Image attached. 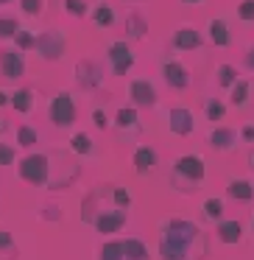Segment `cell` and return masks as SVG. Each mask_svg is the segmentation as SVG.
Segmentation results:
<instances>
[{"label": "cell", "instance_id": "1", "mask_svg": "<svg viewBox=\"0 0 254 260\" xmlns=\"http://www.w3.org/2000/svg\"><path fill=\"white\" fill-rule=\"evenodd\" d=\"M134 204L126 187L120 185H98L87 193V199L81 202V221L90 226H95L103 235H112V232L123 230L126 221H129V210Z\"/></svg>", "mask_w": 254, "mask_h": 260}, {"label": "cell", "instance_id": "42", "mask_svg": "<svg viewBox=\"0 0 254 260\" xmlns=\"http://www.w3.org/2000/svg\"><path fill=\"white\" fill-rule=\"evenodd\" d=\"M182 3H187V6H198V3H204V0H182Z\"/></svg>", "mask_w": 254, "mask_h": 260}, {"label": "cell", "instance_id": "19", "mask_svg": "<svg viewBox=\"0 0 254 260\" xmlns=\"http://www.w3.org/2000/svg\"><path fill=\"white\" fill-rule=\"evenodd\" d=\"M215 230H218V238L224 243H240L243 241V224L240 221H235V218H224L221 224H215Z\"/></svg>", "mask_w": 254, "mask_h": 260}, {"label": "cell", "instance_id": "44", "mask_svg": "<svg viewBox=\"0 0 254 260\" xmlns=\"http://www.w3.org/2000/svg\"><path fill=\"white\" fill-rule=\"evenodd\" d=\"M3 3H12V0H0V6H3Z\"/></svg>", "mask_w": 254, "mask_h": 260}, {"label": "cell", "instance_id": "35", "mask_svg": "<svg viewBox=\"0 0 254 260\" xmlns=\"http://www.w3.org/2000/svg\"><path fill=\"white\" fill-rule=\"evenodd\" d=\"M237 17L243 23H254V0H240L237 3Z\"/></svg>", "mask_w": 254, "mask_h": 260}, {"label": "cell", "instance_id": "31", "mask_svg": "<svg viewBox=\"0 0 254 260\" xmlns=\"http://www.w3.org/2000/svg\"><path fill=\"white\" fill-rule=\"evenodd\" d=\"M23 28L17 17H0V40H14V34Z\"/></svg>", "mask_w": 254, "mask_h": 260}, {"label": "cell", "instance_id": "9", "mask_svg": "<svg viewBox=\"0 0 254 260\" xmlns=\"http://www.w3.org/2000/svg\"><path fill=\"white\" fill-rule=\"evenodd\" d=\"M112 126L120 140H134V137L142 135V123H140V115H137L134 107H120Z\"/></svg>", "mask_w": 254, "mask_h": 260}, {"label": "cell", "instance_id": "23", "mask_svg": "<svg viewBox=\"0 0 254 260\" xmlns=\"http://www.w3.org/2000/svg\"><path fill=\"white\" fill-rule=\"evenodd\" d=\"M126 34H129V40H146V34H148V23H146V17L142 14H137V12H131L129 17H126Z\"/></svg>", "mask_w": 254, "mask_h": 260}, {"label": "cell", "instance_id": "18", "mask_svg": "<svg viewBox=\"0 0 254 260\" xmlns=\"http://www.w3.org/2000/svg\"><path fill=\"white\" fill-rule=\"evenodd\" d=\"M207 31H209V42H212V45H218V48H229L232 45L229 23H226L224 17H212L209 25H207Z\"/></svg>", "mask_w": 254, "mask_h": 260}, {"label": "cell", "instance_id": "22", "mask_svg": "<svg viewBox=\"0 0 254 260\" xmlns=\"http://www.w3.org/2000/svg\"><path fill=\"white\" fill-rule=\"evenodd\" d=\"M90 17H92V23H95L98 28H112L115 25V9L109 6L106 0H101L95 9H90Z\"/></svg>", "mask_w": 254, "mask_h": 260}, {"label": "cell", "instance_id": "15", "mask_svg": "<svg viewBox=\"0 0 254 260\" xmlns=\"http://www.w3.org/2000/svg\"><path fill=\"white\" fill-rule=\"evenodd\" d=\"M204 45V40H201V34H198L193 25H182L179 31L173 34V40H170V48L173 51H198V48Z\"/></svg>", "mask_w": 254, "mask_h": 260}, {"label": "cell", "instance_id": "40", "mask_svg": "<svg viewBox=\"0 0 254 260\" xmlns=\"http://www.w3.org/2000/svg\"><path fill=\"white\" fill-rule=\"evenodd\" d=\"M6 104H12V95H6V92L0 90V107H6Z\"/></svg>", "mask_w": 254, "mask_h": 260}, {"label": "cell", "instance_id": "32", "mask_svg": "<svg viewBox=\"0 0 254 260\" xmlns=\"http://www.w3.org/2000/svg\"><path fill=\"white\" fill-rule=\"evenodd\" d=\"M34 40H37V37L31 34L28 28H20L17 34H14V45H17V51H20V53L31 51V48H34Z\"/></svg>", "mask_w": 254, "mask_h": 260}, {"label": "cell", "instance_id": "41", "mask_svg": "<svg viewBox=\"0 0 254 260\" xmlns=\"http://www.w3.org/2000/svg\"><path fill=\"white\" fill-rule=\"evenodd\" d=\"M9 129V123H6V118H0V135H3V132Z\"/></svg>", "mask_w": 254, "mask_h": 260}, {"label": "cell", "instance_id": "45", "mask_svg": "<svg viewBox=\"0 0 254 260\" xmlns=\"http://www.w3.org/2000/svg\"><path fill=\"white\" fill-rule=\"evenodd\" d=\"M251 226H254V215H251Z\"/></svg>", "mask_w": 254, "mask_h": 260}, {"label": "cell", "instance_id": "16", "mask_svg": "<svg viewBox=\"0 0 254 260\" xmlns=\"http://www.w3.org/2000/svg\"><path fill=\"white\" fill-rule=\"evenodd\" d=\"M240 143V135H237L235 129H229V126H218V129L209 132V146L215 148V151H235V146Z\"/></svg>", "mask_w": 254, "mask_h": 260}, {"label": "cell", "instance_id": "28", "mask_svg": "<svg viewBox=\"0 0 254 260\" xmlns=\"http://www.w3.org/2000/svg\"><path fill=\"white\" fill-rule=\"evenodd\" d=\"M204 115H207V120L218 123V120L226 118V104L221 101V98H207V101H204Z\"/></svg>", "mask_w": 254, "mask_h": 260}, {"label": "cell", "instance_id": "38", "mask_svg": "<svg viewBox=\"0 0 254 260\" xmlns=\"http://www.w3.org/2000/svg\"><path fill=\"white\" fill-rule=\"evenodd\" d=\"M243 64H246L248 70L254 73V45H248V51H246V56H243Z\"/></svg>", "mask_w": 254, "mask_h": 260}, {"label": "cell", "instance_id": "37", "mask_svg": "<svg viewBox=\"0 0 254 260\" xmlns=\"http://www.w3.org/2000/svg\"><path fill=\"white\" fill-rule=\"evenodd\" d=\"M92 123H95L98 129H106V126H109V115L103 112L101 107H98V109H92Z\"/></svg>", "mask_w": 254, "mask_h": 260}, {"label": "cell", "instance_id": "6", "mask_svg": "<svg viewBox=\"0 0 254 260\" xmlns=\"http://www.w3.org/2000/svg\"><path fill=\"white\" fill-rule=\"evenodd\" d=\"M64 48H67V37H64V31H59V28H48V31H42V34H37V40H34V51L40 53L45 62L62 59Z\"/></svg>", "mask_w": 254, "mask_h": 260}, {"label": "cell", "instance_id": "4", "mask_svg": "<svg viewBox=\"0 0 254 260\" xmlns=\"http://www.w3.org/2000/svg\"><path fill=\"white\" fill-rule=\"evenodd\" d=\"M98 260H151V254L140 238H118L103 243Z\"/></svg>", "mask_w": 254, "mask_h": 260}, {"label": "cell", "instance_id": "33", "mask_svg": "<svg viewBox=\"0 0 254 260\" xmlns=\"http://www.w3.org/2000/svg\"><path fill=\"white\" fill-rule=\"evenodd\" d=\"M20 9L25 17H40L45 12V0H20Z\"/></svg>", "mask_w": 254, "mask_h": 260}, {"label": "cell", "instance_id": "5", "mask_svg": "<svg viewBox=\"0 0 254 260\" xmlns=\"http://www.w3.org/2000/svg\"><path fill=\"white\" fill-rule=\"evenodd\" d=\"M17 174L23 182H28L34 187H48V179H51V151L23 157L17 162Z\"/></svg>", "mask_w": 254, "mask_h": 260}, {"label": "cell", "instance_id": "11", "mask_svg": "<svg viewBox=\"0 0 254 260\" xmlns=\"http://www.w3.org/2000/svg\"><path fill=\"white\" fill-rule=\"evenodd\" d=\"M25 76V56L20 51L0 48V81H17Z\"/></svg>", "mask_w": 254, "mask_h": 260}, {"label": "cell", "instance_id": "2", "mask_svg": "<svg viewBox=\"0 0 254 260\" xmlns=\"http://www.w3.org/2000/svg\"><path fill=\"white\" fill-rule=\"evenodd\" d=\"M209 252L207 232L187 218H168L159 226V260H204Z\"/></svg>", "mask_w": 254, "mask_h": 260}, {"label": "cell", "instance_id": "12", "mask_svg": "<svg viewBox=\"0 0 254 260\" xmlns=\"http://www.w3.org/2000/svg\"><path fill=\"white\" fill-rule=\"evenodd\" d=\"M162 76H165V84H168L170 90H187L190 81H193L190 79V70H187L179 59H173V56L162 59Z\"/></svg>", "mask_w": 254, "mask_h": 260}, {"label": "cell", "instance_id": "29", "mask_svg": "<svg viewBox=\"0 0 254 260\" xmlns=\"http://www.w3.org/2000/svg\"><path fill=\"white\" fill-rule=\"evenodd\" d=\"M0 260H17V243L9 230H0Z\"/></svg>", "mask_w": 254, "mask_h": 260}, {"label": "cell", "instance_id": "17", "mask_svg": "<svg viewBox=\"0 0 254 260\" xmlns=\"http://www.w3.org/2000/svg\"><path fill=\"white\" fill-rule=\"evenodd\" d=\"M157 162H159V157L151 146H137V151H134V171L137 174L140 176L154 174V171H157Z\"/></svg>", "mask_w": 254, "mask_h": 260}, {"label": "cell", "instance_id": "39", "mask_svg": "<svg viewBox=\"0 0 254 260\" xmlns=\"http://www.w3.org/2000/svg\"><path fill=\"white\" fill-rule=\"evenodd\" d=\"M240 140L254 143V126H243V129H240Z\"/></svg>", "mask_w": 254, "mask_h": 260}, {"label": "cell", "instance_id": "7", "mask_svg": "<svg viewBox=\"0 0 254 260\" xmlns=\"http://www.w3.org/2000/svg\"><path fill=\"white\" fill-rule=\"evenodd\" d=\"M48 118L56 129H70L76 123V101L70 92H56L48 107Z\"/></svg>", "mask_w": 254, "mask_h": 260}, {"label": "cell", "instance_id": "24", "mask_svg": "<svg viewBox=\"0 0 254 260\" xmlns=\"http://www.w3.org/2000/svg\"><path fill=\"white\" fill-rule=\"evenodd\" d=\"M70 148H73L76 154H81V157H95V143H92V137L84 135V132H76V135L70 137Z\"/></svg>", "mask_w": 254, "mask_h": 260}, {"label": "cell", "instance_id": "20", "mask_svg": "<svg viewBox=\"0 0 254 260\" xmlns=\"http://www.w3.org/2000/svg\"><path fill=\"white\" fill-rule=\"evenodd\" d=\"M12 107L17 109L20 115H31L37 107V95L34 90H28V87H20L17 92H12Z\"/></svg>", "mask_w": 254, "mask_h": 260}, {"label": "cell", "instance_id": "21", "mask_svg": "<svg viewBox=\"0 0 254 260\" xmlns=\"http://www.w3.org/2000/svg\"><path fill=\"white\" fill-rule=\"evenodd\" d=\"M226 193L237 202H251L254 199V182L251 179H229L226 185Z\"/></svg>", "mask_w": 254, "mask_h": 260}, {"label": "cell", "instance_id": "34", "mask_svg": "<svg viewBox=\"0 0 254 260\" xmlns=\"http://www.w3.org/2000/svg\"><path fill=\"white\" fill-rule=\"evenodd\" d=\"M64 9H67L70 17H84V14L90 12L87 0H64Z\"/></svg>", "mask_w": 254, "mask_h": 260}, {"label": "cell", "instance_id": "36", "mask_svg": "<svg viewBox=\"0 0 254 260\" xmlns=\"http://www.w3.org/2000/svg\"><path fill=\"white\" fill-rule=\"evenodd\" d=\"M14 157H17L14 146H9V143H0V168H6V165H12V162H14Z\"/></svg>", "mask_w": 254, "mask_h": 260}, {"label": "cell", "instance_id": "27", "mask_svg": "<svg viewBox=\"0 0 254 260\" xmlns=\"http://www.w3.org/2000/svg\"><path fill=\"white\" fill-rule=\"evenodd\" d=\"M215 79H218V87H235L240 81V73H237L235 64H218Z\"/></svg>", "mask_w": 254, "mask_h": 260}, {"label": "cell", "instance_id": "3", "mask_svg": "<svg viewBox=\"0 0 254 260\" xmlns=\"http://www.w3.org/2000/svg\"><path fill=\"white\" fill-rule=\"evenodd\" d=\"M204 179H207V165H204V157H198V154L179 157L170 168V187L179 193H198Z\"/></svg>", "mask_w": 254, "mask_h": 260}, {"label": "cell", "instance_id": "10", "mask_svg": "<svg viewBox=\"0 0 254 260\" xmlns=\"http://www.w3.org/2000/svg\"><path fill=\"white\" fill-rule=\"evenodd\" d=\"M103 68L98 62H92V59H81V62H76V81H79L81 90L92 92L98 90V87L103 84Z\"/></svg>", "mask_w": 254, "mask_h": 260}, {"label": "cell", "instance_id": "13", "mask_svg": "<svg viewBox=\"0 0 254 260\" xmlns=\"http://www.w3.org/2000/svg\"><path fill=\"white\" fill-rule=\"evenodd\" d=\"M129 98L134 104V109L137 107H157V101H159L157 87L148 79H131L129 81Z\"/></svg>", "mask_w": 254, "mask_h": 260}, {"label": "cell", "instance_id": "8", "mask_svg": "<svg viewBox=\"0 0 254 260\" xmlns=\"http://www.w3.org/2000/svg\"><path fill=\"white\" fill-rule=\"evenodd\" d=\"M106 59L109 68H112V76H126L131 68H134V51H131L129 40H115L112 45L106 48Z\"/></svg>", "mask_w": 254, "mask_h": 260}, {"label": "cell", "instance_id": "26", "mask_svg": "<svg viewBox=\"0 0 254 260\" xmlns=\"http://www.w3.org/2000/svg\"><path fill=\"white\" fill-rule=\"evenodd\" d=\"M201 210H204V218L212 221V224H221V221H224V199L209 196L207 202H204Z\"/></svg>", "mask_w": 254, "mask_h": 260}, {"label": "cell", "instance_id": "43", "mask_svg": "<svg viewBox=\"0 0 254 260\" xmlns=\"http://www.w3.org/2000/svg\"><path fill=\"white\" fill-rule=\"evenodd\" d=\"M248 165L254 168V148H251V154H248Z\"/></svg>", "mask_w": 254, "mask_h": 260}, {"label": "cell", "instance_id": "25", "mask_svg": "<svg viewBox=\"0 0 254 260\" xmlns=\"http://www.w3.org/2000/svg\"><path fill=\"white\" fill-rule=\"evenodd\" d=\"M248 95H251V81L240 79L235 87H232L229 104H232V107H248Z\"/></svg>", "mask_w": 254, "mask_h": 260}, {"label": "cell", "instance_id": "30", "mask_svg": "<svg viewBox=\"0 0 254 260\" xmlns=\"http://www.w3.org/2000/svg\"><path fill=\"white\" fill-rule=\"evenodd\" d=\"M37 143H40V132H37L34 126H28V123L17 126V146L31 148V146H37Z\"/></svg>", "mask_w": 254, "mask_h": 260}, {"label": "cell", "instance_id": "14", "mask_svg": "<svg viewBox=\"0 0 254 260\" xmlns=\"http://www.w3.org/2000/svg\"><path fill=\"white\" fill-rule=\"evenodd\" d=\"M168 129L173 132L176 137H190L196 132V115L187 107H173L168 112Z\"/></svg>", "mask_w": 254, "mask_h": 260}]
</instances>
